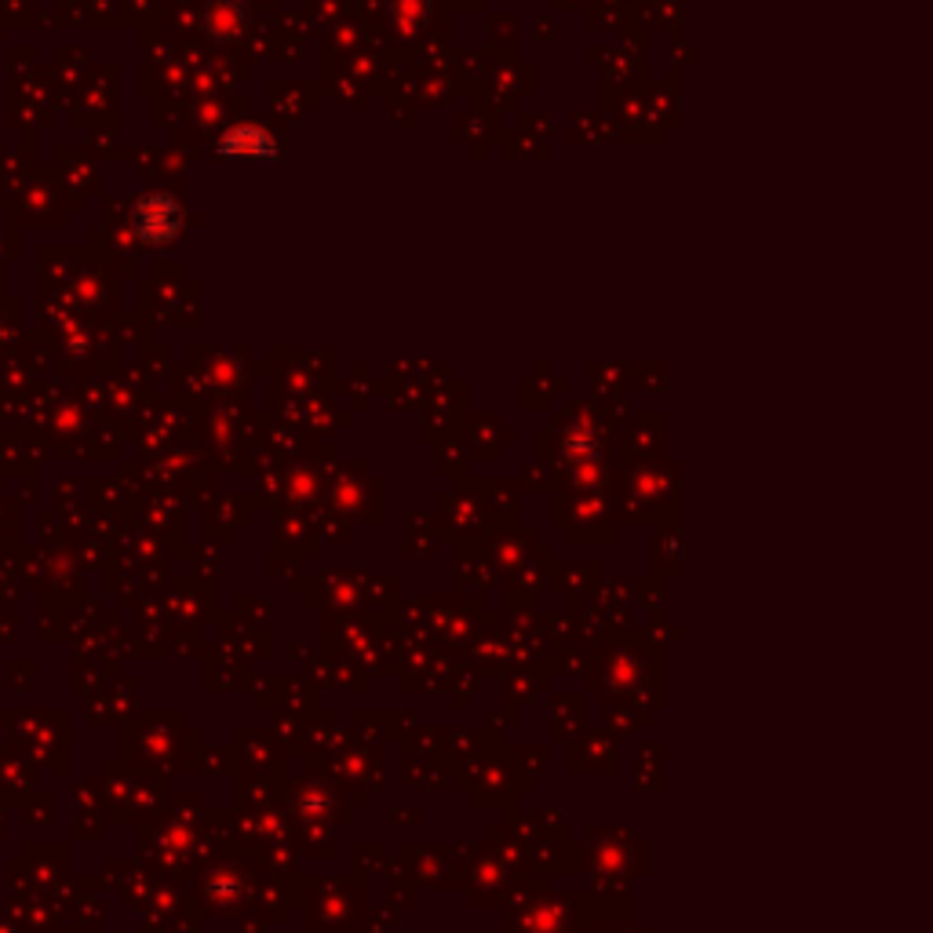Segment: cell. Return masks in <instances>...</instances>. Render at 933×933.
Wrapping results in <instances>:
<instances>
[{
  "label": "cell",
  "mask_w": 933,
  "mask_h": 933,
  "mask_svg": "<svg viewBox=\"0 0 933 933\" xmlns=\"http://www.w3.org/2000/svg\"><path fill=\"white\" fill-rule=\"evenodd\" d=\"M139 234L147 237V242H169L179 226V208L172 205L169 197H150L139 205Z\"/></svg>",
  "instance_id": "1"
},
{
  "label": "cell",
  "mask_w": 933,
  "mask_h": 933,
  "mask_svg": "<svg viewBox=\"0 0 933 933\" xmlns=\"http://www.w3.org/2000/svg\"><path fill=\"white\" fill-rule=\"evenodd\" d=\"M223 150L234 153V158H267L270 139H267V131H259V128H237L226 136Z\"/></svg>",
  "instance_id": "2"
}]
</instances>
